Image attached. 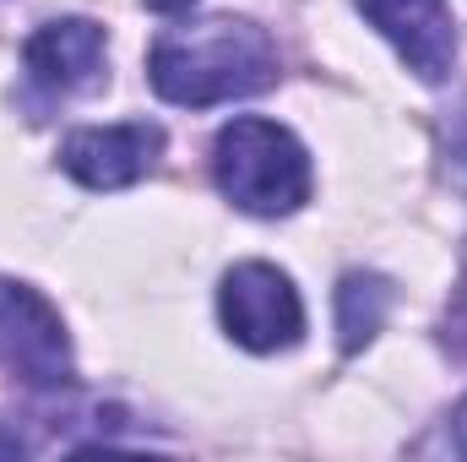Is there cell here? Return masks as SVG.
<instances>
[{"instance_id": "obj_1", "label": "cell", "mask_w": 467, "mask_h": 462, "mask_svg": "<svg viewBox=\"0 0 467 462\" xmlns=\"http://www.w3.org/2000/svg\"><path fill=\"white\" fill-rule=\"evenodd\" d=\"M147 77L169 104L213 110V104L250 99V93L272 88L277 82V49L255 22L207 16V22L169 27L147 55Z\"/></svg>"}, {"instance_id": "obj_2", "label": "cell", "mask_w": 467, "mask_h": 462, "mask_svg": "<svg viewBox=\"0 0 467 462\" xmlns=\"http://www.w3.org/2000/svg\"><path fill=\"white\" fill-rule=\"evenodd\" d=\"M213 174L234 207L255 218H283L310 196V158L277 120L244 115L223 125L213 147Z\"/></svg>"}, {"instance_id": "obj_3", "label": "cell", "mask_w": 467, "mask_h": 462, "mask_svg": "<svg viewBox=\"0 0 467 462\" xmlns=\"http://www.w3.org/2000/svg\"><path fill=\"white\" fill-rule=\"evenodd\" d=\"M0 364L38 392L71 381V338L60 327V310L38 289L11 278H0Z\"/></svg>"}, {"instance_id": "obj_4", "label": "cell", "mask_w": 467, "mask_h": 462, "mask_svg": "<svg viewBox=\"0 0 467 462\" xmlns=\"http://www.w3.org/2000/svg\"><path fill=\"white\" fill-rule=\"evenodd\" d=\"M218 310H223L229 338L250 353H277V348L299 343V332H305V305H299L294 283L266 261L234 267L218 289Z\"/></svg>"}, {"instance_id": "obj_5", "label": "cell", "mask_w": 467, "mask_h": 462, "mask_svg": "<svg viewBox=\"0 0 467 462\" xmlns=\"http://www.w3.org/2000/svg\"><path fill=\"white\" fill-rule=\"evenodd\" d=\"M158 152H163V131L147 120L88 125L60 142V169L71 180H82L88 191H119V185H136L158 163Z\"/></svg>"}, {"instance_id": "obj_6", "label": "cell", "mask_w": 467, "mask_h": 462, "mask_svg": "<svg viewBox=\"0 0 467 462\" xmlns=\"http://www.w3.org/2000/svg\"><path fill=\"white\" fill-rule=\"evenodd\" d=\"M358 11L397 44L408 71H419L424 82H446L457 60V22L446 0H358Z\"/></svg>"}, {"instance_id": "obj_7", "label": "cell", "mask_w": 467, "mask_h": 462, "mask_svg": "<svg viewBox=\"0 0 467 462\" xmlns=\"http://www.w3.org/2000/svg\"><path fill=\"white\" fill-rule=\"evenodd\" d=\"M27 71H33V82L49 88V93L93 88L99 71H104V27L88 22V16L44 22V27L27 38Z\"/></svg>"}, {"instance_id": "obj_8", "label": "cell", "mask_w": 467, "mask_h": 462, "mask_svg": "<svg viewBox=\"0 0 467 462\" xmlns=\"http://www.w3.org/2000/svg\"><path fill=\"white\" fill-rule=\"evenodd\" d=\"M386 310H391V283L375 278V272H348V278L337 283V332H343V353H358V348L369 343V338L380 332Z\"/></svg>"}, {"instance_id": "obj_9", "label": "cell", "mask_w": 467, "mask_h": 462, "mask_svg": "<svg viewBox=\"0 0 467 462\" xmlns=\"http://www.w3.org/2000/svg\"><path fill=\"white\" fill-rule=\"evenodd\" d=\"M446 147H451V169H467V104L451 115V131H446Z\"/></svg>"}, {"instance_id": "obj_10", "label": "cell", "mask_w": 467, "mask_h": 462, "mask_svg": "<svg viewBox=\"0 0 467 462\" xmlns=\"http://www.w3.org/2000/svg\"><path fill=\"white\" fill-rule=\"evenodd\" d=\"M27 446H22V436H11V430H0V457H22Z\"/></svg>"}, {"instance_id": "obj_11", "label": "cell", "mask_w": 467, "mask_h": 462, "mask_svg": "<svg viewBox=\"0 0 467 462\" xmlns=\"http://www.w3.org/2000/svg\"><path fill=\"white\" fill-rule=\"evenodd\" d=\"M451 430H457V452L467 457V403L457 408V419H451Z\"/></svg>"}, {"instance_id": "obj_12", "label": "cell", "mask_w": 467, "mask_h": 462, "mask_svg": "<svg viewBox=\"0 0 467 462\" xmlns=\"http://www.w3.org/2000/svg\"><path fill=\"white\" fill-rule=\"evenodd\" d=\"M152 11H185V5H196V0H147Z\"/></svg>"}]
</instances>
